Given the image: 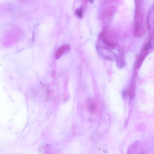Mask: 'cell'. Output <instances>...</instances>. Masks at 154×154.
<instances>
[{
  "instance_id": "cell-10",
  "label": "cell",
  "mask_w": 154,
  "mask_h": 154,
  "mask_svg": "<svg viewBox=\"0 0 154 154\" xmlns=\"http://www.w3.org/2000/svg\"><path fill=\"white\" fill-rule=\"evenodd\" d=\"M152 47V45L150 42H149L145 46L144 50L145 51H147L150 49Z\"/></svg>"
},
{
  "instance_id": "cell-12",
  "label": "cell",
  "mask_w": 154,
  "mask_h": 154,
  "mask_svg": "<svg viewBox=\"0 0 154 154\" xmlns=\"http://www.w3.org/2000/svg\"><path fill=\"white\" fill-rule=\"evenodd\" d=\"M90 2H93V0H89Z\"/></svg>"
},
{
  "instance_id": "cell-7",
  "label": "cell",
  "mask_w": 154,
  "mask_h": 154,
  "mask_svg": "<svg viewBox=\"0 0 154 154\" xmlns=\"http://www.w3.org/2000/svg\"><path fill=\"white\" fill-rule=\"evenodd\" d=\"M129 97L131 99H132L134 98L135 96V88L134 86L133 85L131 86L129 92Z\"/></svg>"
},
{
  "instance_id": "cell-9",
  "label": "cell",
  "mask_w": 154,
  "mask_h": 154,
  "mask_svg": "<svg viewBox=\"0 0 154 154\" xmlns=\"http://www.w3.org/2000/svg\"><path fill=\"white\" fill-rule=\"evenodd\" d=\"M144 59V56L143 54L140 55L138 58V60L136 64L137 66L139 67L140 66L141 63Z\"/></svg>"
},
{
  "instance_id": "cell-2",
  "label": "cell",
  "mask_w": 154,
  "mask_h": 154,
  "mask_svg": "<svg viewBox=\"0 0 154 154\" xmlns=\"http://www.w3.org/2000/svg\"><path fill=\"white\" fill-rule=\"evenodd\" d=\"M97 49L99 54L104 59L111 61L116 60L117 55L109 48L97 44Z\"/></svg>"
},
{
  "instance_id": "cell-8",
  "label": "cell",
  "mask_w": 154,
  "mask_h": 154,
  "mask_svg": "<svg viewBox=\"0 0 154 154\" xmlns=\"http://www.w3.org/2000/svg\"><path fill=\"white\" fill-rule=\"evenodd\" d=\"M83 8L82 7L80 8L75 11L76 15L79 18H81L82 16Z\"/></svg>"
},
{
  "instance_id": "cell-3",
  "label": "cell",
  "mask_w": 154,
  "mask_h": 154,
  "mask_svg": "<svg viewBox=\"0 0 154 154\" xmlns=\"http://www.w3.org/2000/svg\"><path fill=\"white\" fill-rule=\"evenodd\" d=\"M100 39L105 44L107 47L109 48H113L115 46V44L112 42L110 41L106 37L104 32H102L100 35Z\"/></svg>"
},
{
  "instance_id": "cell-11",
  "label": "cell",
  "mask_w": 154,
  "mask_h": 154,
  "mask_svg": "<svg viewBox=\"0 0 154 154\" xmlns=\"http://www.w3.org/2000/svg\"><path fill=\"white\" fill-rule=\"evenodd\" d=\"M152 10H153V14H154V19H153V20H154V3L153 5V6H152Z\"/></svg>"
},
{
  "instance_id": "cell-5",
  "label": "cell",
  "mask_w": 154,
  "mask_h": 154,
  "mask_svg": "<svg viewBox=\"0 0 154 154\" xmlns=\"http://www.w3.org/2000/svg\"><path fill=\"white\" fill-rule=\"evenodd\" d=\"M70 49V46L69 45H63L61 46L56 52L55 54V58L57 59H58L65 51H68Z\"/></svg>"
},
{
  "instance_id": "cell-6",
  "label": "cell",
  "mask_w": 154,
  "mask_h": 154,
  "mask_svg": "<svg viewBox=\"0 0 154 154\" xmlns=\"http://www.w3.org/2000/svg\"><path fill=\"white\" fill-rule=\"evenodd\" d=\"M116 60V66L119 68H122L125 65V60L123 54H120L117 55Z\"/></svg>"
},
{
  "instance_id": "cell-1",
  "label": "cell",
  "mask_w": 154,
  "mask_h": 154,
  "mask_svg": "<svg viewBox=\"0 0 154 154\" xmlns=\"http://www.w3.org/2000/svg\"><path fill=\"white\" fill-rule=\"evenodd\" d=\"M135 8L134 16V27L135 35L140 37L146 31V26L140 6V0H135Z\"/></svg>"
},
{
  "instance_id": "cell-4",
  "label": "cell",
  "mask_w": 154,
  "mask_h": 154,
  "mask_svg": "<svg viewBox=\"0 0 154 154\" xmlns=\"http://www.w3.org/2000/svg\"><path fill=\"white\" fill-rule=\"evenodd\" d=\"M86 106L90 112L93 113L95 112L96 109V104L93 99L91 98H88L86 100Z\"/></svg>"
}]
</instances>
